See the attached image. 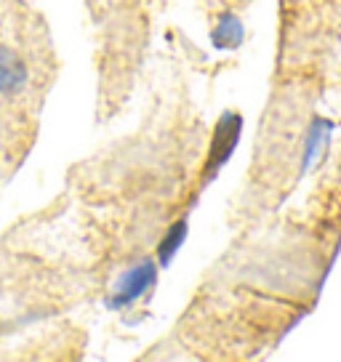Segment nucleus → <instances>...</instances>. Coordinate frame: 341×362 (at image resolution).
<instances>
[{
    "label": "nucleus",
    "mask_w": 341,
    "mask_h": 362,
    "mask_svg": "<svg viewBox=\"0 0 341 362\" xmlns=\"http://www.w3.org/2000/svg\"><path fill=\"white\" fill-rule=\"evenodd\" d=\"M155 280H158V264L152 259L139 261L137 267L125 269L123 274L117 277V283H115V288H112V296L107 298V304L112 306V309H125V306L137 304L139 298L155 285Z\"/></svg>",
    "instance_id": "obj_1"
},
{
    "label": "nucleus",
    "mask_w": 341,
    "mask_h": 362,
    "mask_svg": "<svg viewBox=\"0 0 341 362\" xmlns=\"http://www.w3.org/2000/svg\"><path fill=\"white\" fill-rule=\"evenodd\" d=\"M240 128H243V117L238 112H224L221 120L216 123L214 131V144H211V155H208V165H205V176H216L219 168L232 158V152L240 141Z\"/></svg>",
    "instance_id": "obj_2"
},
{
    "label": "nucleus",
    "mask_w": 341,
    "mask_h": 362,
    "mask_svg": "<svg viewBox=\"0 0 341 362\" xmlns=\"http://www.w3.org/2000/svg\"><path fill=\"white\" fill-rule=\"evenodd\" d=\"M27 83V67L8 48H0V93H16Z\"/></svg>",
    "instance_id": "obj_3"
},
{
    "label": "nucleus",
    "mask_w": 341,
    "mask_h": 362,
    "mask_svg": "<svg viewBox=\"0 0 341 362\" xmlns=\"http://www.w3.org/2000/svg\"><path fill=\"white\" fill-rule=\"evenodd\" d=\"M243 37H245V30H243V22L238 16L235 13H221L214 33H211V43L219 51H232L243 43Z\"/></svg>",
    "instance_id": "obj_4"
},
{
    "label": "nucleus",
    "mask_w": 341,
    "mask_h": 362,
    "mask_svg": "<svg viewBox=\"0 0 341 362\" xmlns=\"http://www.w3.org/2000/svg\"><path fill=\"white\" fill-rule=\"evenodd\" d=\"M187 229H190L187 218H179V221L166 232V238H163V243H160V248H158V267H170V261L176 259V253H179V248L184 245V240H187Z\"/></svg>",
    "instance_id": "obj_5"
},
{
    "label": "nucleus",
    "mask_w": 341,
    "mask_h": 362,
    "mask_svg": "<svg viewBox=\"0 0 341 362\" xmlns=\"http://www.w3.org/2000/svg\"><path fill=\"white\" fill-rule=\"evenodd\" d=\"M330 134V125L325 120H318L315 128H312V134H309V144H307V163L309 160H315L318 155V149L323 147V141H325V136Z\"/></svg>",
    "instance_id": "obj_6"
}]
</instances>
